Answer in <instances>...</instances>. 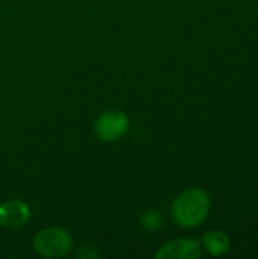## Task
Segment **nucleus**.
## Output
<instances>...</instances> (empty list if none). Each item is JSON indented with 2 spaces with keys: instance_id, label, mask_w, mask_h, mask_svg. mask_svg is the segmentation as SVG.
I'll return each mask as SVG.
<instances>
[{
  "instance_id": "nucleus-8",
  "label": "nucleus",
  "mask_w": 258,
  "mask_h": 259,
  "mask_svg": "<svg viewBox=\"0 0 258 259\" xmlns=\"http://www.w3.org/2000/svg\"><path fill=\"white\" fill-rule=\"evenodd\" d=\"M76 256H78V258H97L99 253L94 252L91 247H82L81 250H78Z\"/></svg>"
},
{
  "instance_id": "nucleus-5",
  "label": "nucleus",
  "mask_w": 258,
  "mask_h": 259,
  "mask_svg": "<svg viewBox=\"0 0 258 259\" xmlns=\"http://www.w3.org/2000/svg\"><path fill=\"white\" fill-rule=\"evenodd\" d=\"M201 256V246L196 240L179 238L166 243L157 253V259H198Z\"/></svg>"
},
{
  "instance_id": "nucleus-3",
  "label": "nucleus",
  "mask_w": 258,
  "mask_h": 259,
  "mask_svg": "<svg viewBox=\"0 0 258 259\" xmlns=\"http://www.w3.org/2000/svg\"><path fill=\"white\" fill-rule=\"evenodd\" d=\"M129 129V117L123 111H106L94 123V134L103 143L119 141Z\"/></svg>"
},
{
  "instance_id": "nucleus-6",
  "label": "nucleus",
  "mask_w": 258,
  "mask_h": 259,
  "mask_svg": "<svg viewBox=\"0 0 258 259\" xmlns=\"http://www.w3.org/2000/svg\"><path fill=\"white\" fill-rule=\"evenodd\" d=\"M202 244L205 250L213 256H220L230 250V238L225 232L220 231H211L207 232L202 238Z\"/></svg>"
},
{
  "instance_id": "nucleus-1",
  "label": "nucleus",
  "mask_w": 258,
  "mask_h": 259,
  "mask_svg": "<svg viewBox=\"0 0 258 259\" xmlns=\"http://www.w3.org/2000/svg\"><path fill=\"white\" fill-rule=\"evenodd\" d=\"M210 199L201 188H190L181 193L172 205L173 222L184 229L198 228L208 215Z\"/></svg>"
},
{
  "instance_id": "nucleus-7",
  "label": "nucleus",
  "mask_w": 258,
  "mask_h": 259,
  "mask_svg": "<svg viewBox=\"0 0 258 259\" xmlns=\"http://www.w3.org/2000/svg\"><path fill=\"white\" fill-rule=\"evenodd\" d=\"M140 226L144 232H155L163 226V215L155 209L146 211L140 219Z\"/></svg>"
},
{
  "instance_id": "nucleus-4",
  "label": "nucleus",
  "mask_w": 258,
  "mask_h": 259,
  "mask_svg": "<svg viewBox=\"0 0 258 259\" xmlns=\"http://www.w3.org/2000/svg\"><path fill=\"white\" fill-rule=\"evenodd\" d=\"M30 219V208L20 199L8 200L0 205V226L9 229H18L24 226Z\"/></svg>"
},
{
  "instance_id": "nucleus-2",
  "label": "nucleus",
  "mask_w": 258,
  "mask_h": 259,
  "mask_svg": "<svg viewBox=\"0 0 258 259\" xmlns=\"http://www.w3.org/2000/svg\"><path fill=\"white\" fill-rule=\"evenodd\" d=\"M73 249V238L62 228H46L33 238V250L43 258H62Z\"/></svg>"
}]
</instances>
